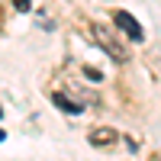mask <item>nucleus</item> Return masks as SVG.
Instances as JSON below:
<instances>
[{"label": "nucleus", "instance_id": "obj_1", "mask_svg": "<svg viewBox=\"0 0 161 161\" xmlns=\"http://www.w3.org/2000/svg\"><path fill=\"white\" fill-rule=\"evenodd\" d=\"M90 36L97 39V45H100V48H103V52H106V55H110L113 61H129V52H126L123 45H119L116 39H113L110 32L103 29V26H97V23H93V26H90Z\"/></svg>", "mask_w": 161, "mask_h": 161}, {"label": "nucleus", "instance_id": "obj_2", "mask_svg": "<svg viewBox=\"0 0 161 161\" xmlns=\"http://www.w3.org/2000/svg\"><path fill=\"white\" fill-rule=\"evenodd\" d=\"M113 19H116V26H119V29H123L129 39H132V42H142V39H145L142 26L136 23V16H132V13H126V10H116V13H113Z\"/></svg>", "mask_w": 161, "mask_h": 161}, {"label": "nucleus", "instance_id": "obj_3", "mask_svg": "<svg viewBox=\"0 0 161 161\" xmlns=\"http://www.w3.org/2000/svg\"><path fill=\"white\" fill-rule=\"evenodd\" d=\"M119 136H116V129H93L90 132V145H113Z\"/></svg>", "mask_w": 161, "mask_h": 161}, {"label": "nucleus", "instance_id": "obj_4", "mask_svg": "<svg viewBox=\"0 0 161 161\" xmlns=\"http://www.w3.org/2000/svg\"><path fill=\"white\" fill-rule=\"evenodd\" d=\"M52 103H55L58 106V110H64V113H80V110H84V106H80V103H74V100H68V97H64V93H52Z\"/></svg>", "mask_w": 161, "mask_h": 161}, {"label": "nucleus", "instance_id": "obj_5", "mask_svg": "<svg viewBox=\"0 0 161 161\" xmlns=\"http://www.w3.org/2000/svg\"><path fill=\"white\" fill-rule=\"evenodd\" d=\"M84 74H87V77H90V80H103V74H100V71H97V68H84Z\"/></svg>", "mask_w": 161, "mask_h": 161}, {"label": "nucleus", "instance_id": "obj_6", "mask_svg": "<svg viewBox=\"0 0 161 161\" xmlns=\"http://www.w3.org/2000/svg\"><path fill=\"white\" fill-rule=\"evenodd\" d=\"M29 3H32V0H13V7H16L19 13H26V10H29Z\"/></svg>", "mask_w": 161, "mask_h": 161}, {"label": "nucleus", "instance_id": "obj_7", "mask_svg": "<svg viewBox=\"0 0 161 161\" xmlns=\"http://www.w3.org/2000/svg\"><path fill=\"white\" fill-rule=\"evenodd\" d=\"M3 139H7V132H3V129H0V142H3Z\"/></svg>", "mask_w": 161, "mask_h": 161}]
</instances>
